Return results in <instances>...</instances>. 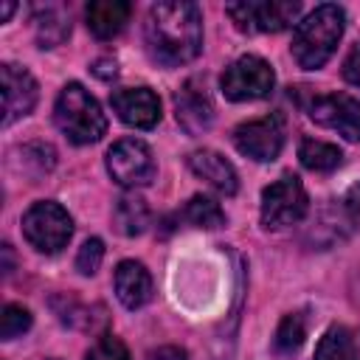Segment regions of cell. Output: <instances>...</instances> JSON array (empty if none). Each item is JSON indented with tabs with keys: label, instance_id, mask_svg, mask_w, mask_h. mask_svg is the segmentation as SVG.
<instances>
[{
	"label": "cell",
	"instance_id": "obj_1",
	"mask_svg": "<svg viewBox=\"0 0 360 360\" xmlns=\"http://www.w3.org/2000/svg\"><path fill=\"white\" fill-rule=\"evenodd\" d=\"M146 48L155 62L177 68L202 48V14L194 3H158L146 14Z\"/></svg>",
	"mask_w": 360,
	"mask_h": 360
},
{
	"label": "cell",
	"instance_id": "obj_2",
	"mask_svg": "<svg viewBox=\"0 0 360 360\" xmlns=\"http://www.w3.org/2000/svg\"><path fill=\"white\" fill-rule=\"evenodd\" d=\"M343 22H346V14L340 6H332V3L318 6L312 14H307L295 25L292 59L307 70L323 68L343 37Z\"/></svg>",
	"mask_w": 360,
	"mask_h": 360
},
{
	"label": "cell",
	"instance_id": "obj_3",
	"mask_svg": "<svg viewBox=\"0 0 360 360\" xmlns=\"http://www.w3.org/2000/svg\"><path fill=\"white\" fill-rule=\"evenodd\" d=\"M53 118H56V127L68 135V141H73L79 146L96 143L107 129V118H104L98 101L79 82H70L62 87L56 107H53Z\"/></svg>",
	"mask_w": 360,
	"mask_h": 360
},
{
	"label": "cell",
	"instance_id": "obj_4",
	"mask_svg": "<svg viewBox=\"0 0 360 360\" xmlns=\"http://www.w3.org/2000/svg\"><path fill=\"white\" fill-rule=\"evenodd\" d=\"M22 233L28 245L39 253H59L68 239L73 236V219L70 214L51 200L34 202L22 217Z\"/></svg>",
	"mask_w": 360,
	"mask_h": 360
},
{
	"label": "cell",
	"instance_id": "obj_5",
	"mask_svg": "<svg viewBox=\"0 0 360 360\" xmlns=\"http://www.w3.org/2000/svg\"><path fill=\"white\" fill-rule=\"evenodd\" d=\"M225 11L236 22L239 31L276 34L295 22L301 3H295V0H242V3H228Z\"/></svg>",
	"mask_w": 360,
	"mask_h": 360
},
{
	"label": "cell",
	"instance_id": "obj_6",
	"mask_svg": "<svg viewBox=\"0 0 360 360\" xmlns=\"http://www.w3.org/2000/svg\"><path fill=\"white\" fill-rule=\"evenodd\" d=\"M219 84H222L225 98H231V101H256V98L270 96V90L276 84V73L262 56L248 53L225 68Z\"/></svg>",
	"mask_w": 360,
	"mask_h": 360
},
{
	"label": "cell",
	"instance_id": "obj_7",
	"mask_svg": "<svg viewBox=\"0 0 360 360\" xmlns=\"http://www.w3.org/2000/svg\"><path fill=\"white\" fill-rule=\"evenodd\" d=\"M307 188L295 174H281L262 191V222L264 228H287L307 214Z\"/></svg>",
	"mask_w": 360,
	"mask_h": 360
},
{
	"label": "cell",
	"instance_id": "obj_8",
	"mask_svg": "<svg viewBox=\"0 0 360 360\" xmlns=\"http://www.w3.org/2000/svg\"><path fill=\"white\" fill-rule=\"evenodd\" d=\"M107 172L124 188L146 186L155 177V160L143 141L124 138L107 152Z\"/></svg>",
	"mask_w": 360,
	"mask_h": 360
},
{
	"label": "cell",
	"instance_id": "obj_9",
	"mask_svg": "<svg viewBox=\"0 0 360 360\" xmlns=\"http://www.w3.org/2000/svg\"><path fill=\"white\" fill-rule=\"evenodd\" d=\"M233 143L236 149L259 163H270L278 158L284 146V127L278 115H264L256 121H245L233 129Z\"/></svg>",
	"mask_w": 360,
	"mask_h": 360
},
{
	"label": "cell",
	"instance_id": "obj_10",
	"mask_svg": "<svg viewBox=\"0 0 360 360\" xmlns=\"http://www.w3.org/2000/svg\"><path fill=\"white\" fill-rule=\"evenodd\" d=\"M309 118L326 129H335L346 141H360V98L346 93L315 96L309 104Z\"/></svg>",
	"mask_w": 360,
	"mask_h": 360
},
{
	"label": "cell",
	"instance_id": "obj_11",
	"mask_svg": "<svg viewBox=\"0 0 360 360\" xmlns=\"http://www.w3.org/2000/svg\"><path fill=\"white\" fill-rule=\"evenodd\" d=\"M0 79H3V124L8 127L34 110L37 82L31 79V73L25 68L11 65V62H6L0 68Z\"/></svg>",
	"mask_w": 360,
	"mask_h": 360
},
{
	"label": "cell",
	"instance_id": "obj_12",
	"mask_svg": "<svg viewBox=\"0 0 360 360\" xmlns=\"http://www.w3.org/2000/svg\"><path fill=\"white\" fill-rule=\"evenodd\" d=\"M174 112H177V124L188 135L205 132L211 127V121H214V104H211V96L205 90V82L188 79L174 93Z\"/></svg>",
	"mask_w": 360,
	"mask_h": 360
},
{
	"label": "cell",
	"instance_id": "obj_13",
	"mask_svg": "<svg viewBox=\"0 0 360 360\" xmlns=\"http://www.w3.org/2000/svg\"><path fill=\"white\" fill-rule=\"evenodd\" d=\"M115 115L135 129H152L160 121V98L149 87H124L112 93Z\"/></svg>",
	"mask_w": 360,
	"mask_h": 360
},
{
	"label": "cell",
	"instance_id": "obj_14",
	"mask_svg": "<svg viewBox=\"0 0 360 360\" xmlns=\"http://www.w3.org/2000/svg\"><path fill=\"white\" fill-rule=\"evenodd\" d=\"M188 166L191 172L205 180L211 188H217L219 194H236L239 180H236V169L214 149H197L188 155Z\"/></svg>",
	"mask_w": 360,
	"mask_h": 360
},
{
	"label": "cell",
	"instance_id": "obj_15",
	"mask_svg": "<svg viewBox=\"0 0 360 360\" xmlns=\"http://www.w3.org/2000/svg\"><path fill=\"white\" fill-rule=\"evenodd\" d=\"M115 295L127 309H138L152 298V276L141 262H121L115 267Z\"/></svg>",
	"mask_w": 360,
	"mask_h": 360
},
{
	"label": "cell",
	"instance_id": "obj_16",
	"mask_svg": "<svg viewBox=\"0 0 360 360\" xmlns=\"http://www.w3.org/2000/svg\"><path fill=\"white\" fill-rule=\"evenodd\" d=\"M129 11H132V6L124 3V0H93L84 8L87 28L98 39H112V37H118L124 31V25L129 20Z\"/></svg>",
	"mask_w": 360,
	"mask_h": 360
},
{
	"label": "cell",
	"instance_id": "obj_17",
	"mask_svg": "<svg viewBox=\"0 0 360 360\" xmlns=\"http://www.w3.org/2000/svg\"><path fill=\"white\" fill-rule=\"evenodd\" d=\"M298 158L309 172H332L343 163V155L338 146L326 143V141H315V138H304L298 146Z\"/></svg>",
	"mask_w": 360,
	"mask_h": 360
},
{
	"label": "cell",
	"instance_id": "obj_18",
	"mask_svg": "<svg viewBox=\"0 0 360 360\" xmlns=\"http://www.w3.org/2000/svg\"><path fill=\"white\" fill-rule=\"evenodd\" d=\"M115 225L124 236H138L149 225V208L141 197H121L115 202Z\"/></svg>",
	"mask_w": 360,
	"mask_h": 360
},
{
	"label": "cell",
	"instance_id": "obj_19",
	"mask_svg": "<svg viewBox=\"0 0 360 360\" xmlns=\"http://www.w3.org/2000/svg\"><path fill=\"white\" fill-rule=\"evenodd\" d=\"M34 22H37L39 48H53V45H59L70 34V22H68V17L59 8H39Z\"/></svg>",
	"mask_w": 360,
	"mask_h": 360
},
{
	"label": "cell",
	"instance_id": "obj_20",
	"mask_svg": "<svg viewBox=\"0 0 360 360\" xmlns=\"http://www.w3.org/2000/svg\"><path fill=\"white\" fill-rule=\"evenodd\" d=\"M315 360H357L354 338L343 326H332L321 338V343L315 349Z\"/></svg>",
	"mask_w": 360,
	"mask_h": 360
},
{
	"label": "cell",
	"instance_id": "obj_21",
	"mask_svg": "<svg viewBox=\"0 0 360 360\" xmlns=\"http://www.w3.org/2000/svg\"><path fill=\"white\" fill-rule=\"evenodd\" d=\"M183 217H186V222H191L194 228H219V225H225V214H222L219 202L211 200V197H202V194H194V197L186 202Z\"/></svg>",
	"mask_w": 360,
	"mask_h": 360
},
{
	"label": "cell",
	"instance_id": "obj_22",
	"mask_svg": "<svg viewBox=\"0 0 360 360\" xmlns=\"http://www.w3.org/2000/svg\"><path fill=\"white\" fill-rule=\"evenodd\" d=\"M307 338V326H304V318L298 312H290L281 318L278 323V332H276V349L284 352V354H292L295 349H301Z\"/></svg>",
	"mask_w": 360,
	"mask_h": 360
},
{
	"label": "cell",
	"instance_id": "obj_23",
	"mask_svg": "<svg viewBox=\"0 0 360 360\" xmlns=\"http://www.w3.org/2000/svg\"><path fill=\"white\" fill-rule=\"evenodd\" d=\"M31 326V312L20 304H6L3 307V315H0V335L3 340H14L20 338L22 332H28Z\"/></svg>",
	"mask_w": 360,
	"mask_h": 360
},
{
	"label": "cell",
	"instance_id": "obj_24",
	"mask_svg": "<svg viewBox=\"0 0 360 360\" xmlns=\"http://www.w3.org/2000/svg\"><path fill=\"white\" fill-rule=\"evenodd\" d=\"M84 360H129V352H127V346H124L121 338H115V335H101V338L90 346V352H87Z\"/></svg>",
	"mask_w": 360,
	"mask_h": 360
},
{
	"label": "cell",
	"instance_id": "obj_25",
	"mask_svg": "<svg viewBox=\"0 0 360 360\" xmlns=\"http://www.w3.org/2000/svg\"><path fill=\"white\" fill-rule=\"evenodd\" d=\"M101 259H104V242L93 236V239H87V242L79 248V256H76V270H79L82 276H93V273L98 270Z\"/></svg>",
	"mask_w": 360,
	"mask_h": 360
},
{
	"label": "cell",
	"instance_id": "obj_26",
	"mask_svg": "<svg viewBox=\"0 0 360 360\" xmlns=\"http://www.w3.org/2000/svg\"><path fill=\"white\" fill-rule=\"evenodd\" d=\"M343 79L354 87H360V42L349 51V56L343 59Z\"/></svg>",
	"mask_w": 360,
	"mask_h": 360
},
{
	"label": "cell",
	"instance_id": "obj_27",
	"mask_svg": "<svg viewBox=\"0 0 360 360\" xmlns=\"http://www.w3.org/2000/svg\"><path fill=\"white\" fill-rule=\"evenodd\" d=\"M93 73L98 76V79H115V73H118V68H115V62L112 59H96V65H93Z\"/></svg>",
	"mask_w": 360,
	"mask_h": 360
},
{
	"label": "cell",
	"instance_id": "obj_28",
	"mask_svg": "<svg viewBox=\"0 0 360 360\" xmlns=\"http://www.w3.org/2000/svg\"><path fill=\"white\" fill-rule=\"evenodd\" d=\"M149 360H186V352L177 349V346H163V349L152 352Z\"/></svg>",
	"mask_w": 360,
	"mask_h": 360
},
{
	"label": "cell",
	"instance_id": "obj_29",
	"mask_svg": "<svg viewBox=\"0 0 360 360\" xmlns=\"http://www.w3.org/2000/svg\"><path fill=\"white\" fill-rule=\"evenodd\" d=\"M346 205L354 211V217H360V186H354V188L349 191V200H346Z\"/></svg>",
	"mask_w": 360,
	"mask_h": 360
},
{
	"label": "cell",
	"instance_id": "obj_30",
	"mask_svg": "<svg viewBox=\"0 0 360 360\" xmlns=\"http://www.w3.org/2000/svg\"><path fill=\"white\" fill-rule=\"evenodd\" d=\"M11 11H14V6H11V3H3V11H0V17H3V20H8V17H11Z\"/></svg>",
	"mask_w": 360,
	"mask_h": 360
},
{
	"label": "cell",
	"instance_id": "obj_31",
	"mask_svg": "<svg viewBox=\"0 0 360 360\" xmlns=\"http://www.w3.org/2000/svg\"><path fill=\"white\" fill-rule=\"evenodd\" d=\"M354 346H357V360H360V332H357V338H354Z\"/></svg>",
	"mask_w": 360,
	"mask_h": 360
},
{
	"label": "cell",
	"instance_id": "obj_32",
	"mask_svg": "<svg viewBox=\"0 0 360 360\" xmlns=\"http://www.w3.org/2000/svg\"><path fill=\"white\" fill-rule=\"evenodd\" d=\"M51 360H56V357H51Z\"/></svg>",
	"mask_w": 360,
	"mask_h": 360
}]
</instances>
